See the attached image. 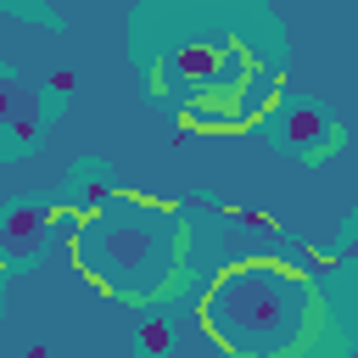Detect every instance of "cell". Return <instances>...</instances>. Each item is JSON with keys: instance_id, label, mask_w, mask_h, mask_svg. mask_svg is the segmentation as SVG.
I'll return each instance as SVG.
<instances>
[{"instance_id": "3", "label": "cell", "mask_w": 358, "mask_h": 358, "mask_svg": "<svg viewBox=\"0 0 358 358\" xmlns=\"http://www.w3.org/2000/svg\"><path fill=\"white\" fill-rule=\"evenodd\" d=\"M0 134H6L0 151H28L39 140V95L11 67H0Z\"/></svg>"}, {"instance_id": "2", "label": "cell", "mask_w": 358, "mask_h": 358, "mask_svg": "<svg viewBox=\"0 0 358 358\" xmlns=\"http://www.w3.org/2000/svg\"><path fill=\"white\" fill-rule=\"evenodd\" d=\"M50 241V207L22 196L0 213V263H34Z\"/></svg>"}, {"instance_id": "5", "label": "cell", "mask_w": 358, "mask_h": 358, "mask_svg": "<svg viewBox=\"0 0 358 358\" xmlns=\"http://www.w3.org/2000/svg\"><path fill=\"white\" fill-rule=\"evenodd\" d=\"M134 341H140L145 352H168V341H173V330H168V319H145V324L134 330Z\"/></svg>"}, {"instance_id": "6", "label": "cell", "mask_w": 358, "mask_h": 358, "mask_svg": "<svg viewBox=\"0 0 358 358\" xmlns=\"http://www.w3.org/2000/svg\"><path fill=\"white\" fill-rule=\"evenodd\" d=\"M341 257H358V213L347 218V235H341Z\"/></svg>"}, {"instance_id": "4", "label": "cell", "mask_w": 358, "mask_h": 358, "mask_svg": "<svg viewBox=\"0 0 358 358\" xmlns=\"http://www.w3.org/2000/svg\"><path fill=\"white\" fill-rule=\"evenodd\" d=\"M274 134H280V145H291L296 157H330L336 151V123L319 112V106H291L280 123H274Z\"/></svg>"}, {"instance_id": "1", "label": "cell", "mask_w": 358, "mask_h": 358, "mask_svg": "<svg viewBox=\"0 0 358 358\" xmlns=\"http://www.w3.org/2000/svg\"><path fill=\"white\" fill-rule=\"evenodd\" d=\"M201 324L229 358H302L324 330V302L291 263L252 257L213 280Z\"/></svg>"}]
</instances>
